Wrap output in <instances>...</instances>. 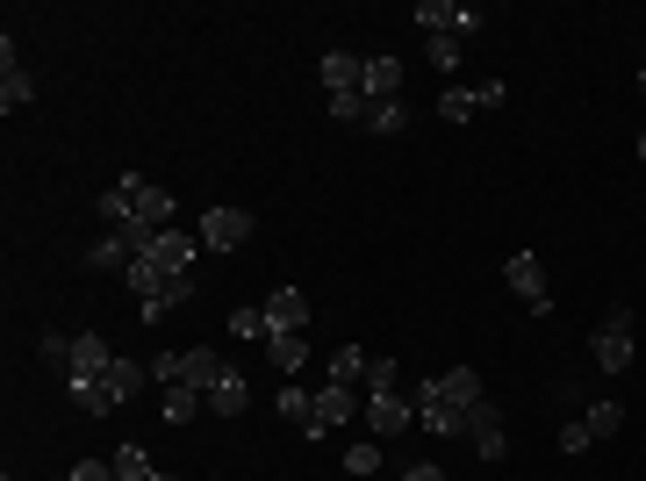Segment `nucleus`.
I'll use <instances>...</instances> for the list:
<instances>
[{
    "label": "nucleus",
    "mask_w": 646,
    "mask_h": 481,
    "mask_svg": "<svg viewBox=\"0 0 646 481\" xmlns=\"http://www.w3.org/2000/svg\"><path fill=\"white\" fill-rule=\"evenodd\" d=\"M116 194L130 202V216H144L152 230H172V224H180V202H172V194L158 188V180H144V172H122Z\"/></svg>",
    "instance_id": "obj_1"
},
{
    "label": "nucleus",
    "mask_w": 646,
    "mask_h": 481,
    "mask_svg": "<svg viewBox=\"0 0 646 481\" xmlns=\"http://www.w3.org/2000/svg\"><path fill=\"white\" fill-rule=\"evenodd\" d=\"M589 360H596V374H625L632 366V310H611L603 324H596Z\"/></svg>",
    "instance_id": "obj_2"
},
{
    "label": "nucleus",
    "mask_w": 646,
    "mask_h": 481,
    "mask_svg": "<svg viewBox=\"0 0 646 481\" xmlns=\"http://www.w3.org/2000/svg\"><path fill=\"white\" fill-rule=\"evenodd\" d=\"M208 252V244L202 238H194V230H180V224H172V230H158V244H152V252H144V266H158V274H194V258H202Z\"/></svg>",
    "instance_id": "obj_3"
},
{
    "label": "nucleus",
    "mask_w": 646,
    "mask_h": 481,
    "mask_svg": "<svg viewBox=\"0 0 646 481\" xmlns=\"http://www.w3.org/2000/svg\"><path fill=\"white\" fill-rule=\"evenodd\" d=\"M503 280H511V294H525V302H531V316H546V310H553V288H546V266H539L531 252H511V258H503Z\"/></svg>",
    "instance_id": "obj_4"
},
{
    "label": "nucleus",
    "mask_w": 646,
    "mask_h": 481,
    "mask_svg": "<svg viewBox=\"0 0 646 481\" xmlns=\"http://www.w3.org/2000/svg\"><path fill=\"white\" fill-rule=\"evenodd\" d=\"M194 238H202L208 252H238V244L252 238V216H244V208H208L202 224H194Z\"/></svg>",
    "instance_id": "obj_5"
},
{
    "label": "nucleus",
    "mask_w": 646,
    "mask_h": 481,
    "mask_svg": "<svg viewBox=\"0 0 646 481\" xmlns=\"http://www.w3.org/2000/svg\"><path fill=\"white\" fill-rule=\"evenodd\" d=\"M417 29H431V36H459V44H467V36L481 29V15H475V8H453V0H417Z\"/></svg>",
    "instance_id": "obj_6"
},
{
    "label": "nucleus",
    "mask_w": 646,
    "mask_h": 481,
    "mask_svg": "<svg viewBox=\"0 0 646 481\" xmlns=\"http://www.w3.org/2000/svg\"><path fill=\"white\" fill-rule=\"evenodd\" d=\"M352 417H359V388L323 381V388H316V410H309V438H323L331 424H352Z\"/></svg>",
    "instance_id": "obj_7"
},
{
    "label": "nucleus",
    "mask_w": 646,
    "mask_h": 481,
    "mask_svg": "<svg viewBox=\"0 0 646 481\" xmlns=\"http://www.w3.org/2000/svg\"><path fill=\"white\" fill-rule=\"evenodd\" d=\"M108 366H116L108 338H101V330H80V338H72V352H65V381H101Z\"/></svg>",
    "instance_id": "obj_8"
},
{
    "label": "nucleus",
    "mask_w": 646,
    "mask_h": 481,
    "mask_svg": "<svg viewBox=\"0 0 646 481\" xmlns=\"http://www.w3.org/2000/svg\"><path fill=\"white\" fill-rule=\"evenodd\" d=\"M467 438H475L481 460H503V453H511V438H503V410H495V402H475V410H467Z\"/></svg>",
    "instance_id": "obj_9"
},
{
    "label": "nucleus",
    "mask_w": 646,
    "mask_h": 481,
    "mask_svg": "<svg viewBox=\"0 0 646 481\" xmlns=\"http://www.w3.org/2000/svg\"><path fill=\"white\" fill-rule=\"evenodd\" d=\"M417 424V402L409 396H367V431L374 438H395V431H409Z\"/></svg>",
    "instance_id": "obj_10"
},
{
    "label": "nucleus",
    "mask_w": 646,
    "mask_h": 481,
    "mask_svg": "<svg viewBox=\"0 0 646 481\" xmlns=\"http://www.w3.org/2000/svg\"><path fill=\"white\" fill-rule=\"evenodd\" d=\"M359 94H367V108L374 101H403V58H367V80H359Z\"/></svg>",
    "instance_id": "obj_11"
},
{
    "label": "nucleus",
    "mask_w": 646,
    "mask_h": 481,
    "mask_svg": "<svg viewBox=\"0 0 646 481\" xmlns=\"http://www.w3.org/2000/svg\"><path fill=\"white\" fill-rule=\"evenodd\" d=\"M316 80H323V101H331V94H359V80H367V65H359L352 51H323Z\"/></svg>",
    "instance_id": "obj_12"
},
{
    "label": "nucleus",
    "mask_w": 646,
    "mask_h": 481,
    "mask_svg": "<svg viewBox=\"0 0 646 481\" xmlns=\"http://www.w3.org/2000/svg\"><path fill=\"white\" fill-rule=\"evenodd\" d=\"M223 374H230V366H223L216 352H208V345H194V352H180V388H202V396H208V388H216Z\"/></svg>",
    "instance_id": "obj_13"
},
{
    "label": "nucleus",
    "mask_w": 646,
    "mask_h": 481,
    "mask_svg": "<svg viewBox=\"0 0 646 481\" xmlns=\"http://www.w3.org/2000/svg\"><path fill=\"white\" fill-rule=\"evenodd\" d=\"M144 381H152V366H136V360H116V366L101 374V388H108V402L122 410V402H136V396H144Z\"/></svg>",
    "instance_id": "obj_14"
},
{
    "label": "nucleus",
    "mask_w": 646,
    "mask_h": 481,
    "mask_svg": "<svg viewBox=\"0 0 646 481\" xmlns=\"http://www.w3.org/2000/svg\"><path fill=\"white\" fill-rule=\"evenodd\" d=\"M266 324H273V330H309L302 288H273V294H266Z\"/></svg>",
    "instance_id": "obj_15"
},
{
    "label": "nucleus",
    "mask_w": 646,
    "mask_h": 481,
    "mask_svg": "<svg viewBox=\"0 0 646 481\" xmlns=\"http://www.w3.org/2000/svg\"><path fill=\"white\" fill-rule=\"evenodd\" d=\"M208 410H216V417H244V410H252V388H244L238 366H230V374H223L216 388H208Z\"/></svg>",
    "instance_id": "obj_16"
},
{
    "label": "nucleus",
    "mask_w": 646,
    "mask_h": 481,
    "mask_svg": "<svg viewBox=\"0 0 646 481\" xmlns=\"http://www.w3.org/2000/svg\"><path fill=\"white\" fill-rule=\"evenodd\" d=\"M439 396L453 402V410H475V402H489V396H481V374H475V366H453V374H439Z\"/></svg>",
    "instance_id": "obj_17"
},
{
    "label": "nucleus",
    "mask_w": 646,
    "mask_h": 481,
    "mask_svg": "<svg viewBox=\"0 0 646 481\" xmlns=\"http://www.w3.org/2000/svg\"><path fill=\"white\" fill-rule=\"evenodd\" d=\"M266 360L288 366V374H295V366H309V330H273V338H266Z\"/></svg>",
    "instance_id": "obj_18"
},
{
    "label": "nucleus",
    "mask_w": 646,
    "mask_h": 481,
    "mask_svg": "<svg viewBox=\"0 0 646 481\" xmlns=\"http://www.w3.org/2000/svg\"><path fill=\"white\" fill-rule=\"evenodd\" d=\"M367 352H359V345H338V352H331V381H338V388H367Z\"/></svg>",
    "instance_id": "obj_19"
},
{
    "label": "nucleus",
    "mask_w": 646,
    "mask_h": 481,
    "mask_svg": "<svg viewBox=\"0 0 646 481\" xmlns=\"http://www.w3.org/2000/svg\"><path fill=\"white\" fill-rule=\"evenodd\" d=\"M65 396H72V410H80V417H108V410H116L101 381H65Z\"/></svg>",
    "instance_id": "obj_20"
},
{
    "label": "nucleus",
    "mask_w": 646,
    "mask_h": 481,
    "mask_svg": "<svg viewBox=\"0 0 646 481\" xmlns=\"http://www.w3.org/2000/svg\"><path fill=\"white\" fill-rule=\"evenodd\" d=\"M202 410H208L202 388H166V424H194Z\"/></svg>",
    "instance_id": "obj_21"
},
{
    "label": "nucleus",
    "mask_w": 646,
    "mask_h": 481,
    "mask_svg": "<svg viewBox=\"0 0 646 481\" xmlns=\"http://www.w3.org/2000/svg\"><path fill=\"white\" fill-rule=\"evenodd\" d=\"M230 338H244V345H266V338H273V324H266V302H259V310H230Z\"/></svg>",
    "instance_id": "obj_22"
},
{
    "label": "nucleus",
    "mask_w": 646,
    "mask_h": 481,
    "mask_svg": "<svg viewBox=\"0 0 646 481\" xmlns=\"http://www.w3.org/2000/svg\"><path fill=\"white\" fill-rule=\"evenodd\" d=\"M475 86H445V94H439V122H475Z\"/></svg>",
    "instance_id": "obj_23"
},
{
    "label": "nucleus",
    "mask_w": 646,
    "mask_h": 481,
    "mask_svg": "<svg viewBox=\"0 0 646 481\" xmlns=\"http://www.w3.org/2000/svg\"><path fill=\"white\" fill-rule=\"evenodd\" d=\"M29 94H36V80H29V72H0V108H8V116H15V108H29Z\"/></svg>",
    "instance_id": "obj_24"
},
{
    "label": "nucleus",
    "mask_w": 646,
    "mask_h": 481,
    "mask_svg": "<svg viewBox=\"0 0 646 481\" xmlns=\"http://www.w3.org/2000/svg\"><path fill=\"white\" fill-rule=\"evenodd\" d=\"M309 410H316V388H302V381H288V388H280V417H295V424L309 431Z\"/></svg>",
    "instance_id": "obj_25"
},
{
    "label": "nucleus",
    "mask_w": 646,
    "mask_h": 481,
    "mask_svg": "<svg viewBox=\"0 0 646 481\" xmlns=\"http://www.w3.org/2000/svg\"><path fill=\"white\" fill-rule=\"evenodd\" d=\"M403 122H409V108H403V101H374V108H367V130H374V137H395Z\"/></svg>",
    "instance_id": "obj_26"
},
{
    "label": "nucleus",
    "mask_w": 646,
    "mask_h": 481,
    "mask_svg": "<svg viewBox=\"0 0 646 481\" xmlns=\"http://www.w3.org/2000/svg\"><path fill=\"white\" fill-rule=\"evenodd\" d=\"M158 474V467H152V453H144V446H122L116 453V481H152Z\"/></svg>",
    "instance_id": "obj_27"
},
{
    "label": "nucleus",
    "mask_w": 646,
    "mask_h": 481,
    "mask_svg": "<svg viewBox=\"0 0 646 481\" xmlns=\"http://www.w3.org/2000/svg\"><path fill=\"white\" fill-rule=\"evenodd\" d=\"M367 396H403V366L374 360V366H367Z\"/></svg>",
    "instance_id": "obj_28"
},
{
    "label": "nucleus",
    "mask_w": 646,
    "mask_h": 481,
    "mask_svg": "<svg viewBox=\"0 0 646 481\" xmlns=\"http://www.w3.org/2000/svg\"><path fill=\"white\" fill-rule=\"evenodd\" d=\"M86 266H101V274H108V266H130V244H122L116 230H108V238L94 244V252H86Z\"/></svg>",
    "instance_id": "obj_29"
},
{
    "label": "nucleus",
    "mask_w": 646,
    "mask_h": 481,
    "mask_svg": "<svg viewBox=\"0 0 646 481\" xmlns=\"http://www.w3.org/2000/svg\"><path fill=\"white\" fill-rule=\"evenodd\" d=\"M582 424H589V438H611V431L625 424V410H618V402H589V417H582Z\"/></svg>",
    "instance_id": "obj_30"
},
{
    "label": "nucleus",
    "mask_w": 646,
    "mask_h": 481,
    "mask_svg": "<svg viewBox=\"0 0 646 481\" xmlns=\"http://www.w3.org/2000/svg\"><path fill=\"white\" fill-rule=\"evenodd\" d=\"M381 467V438H359L352 453H345V474H374Z\"/></svg>",
    "instance_id": "obj_31"
},
{
    "label": "nucleus",
    "mask_w": 646,
    "mask_h": 481,
    "mask_svg": "<svg viewBox=\"0 0 646 481\" xmlns=\"http://www.w3.org/2000/svg\"><path fill=\"white\" fill-rule=\"evenodd\" d=\"M424 51H431V65H439V72H459V36H431Z\"/></svg>",
    "instance_id": "obj_32"
},
{
    "label": "nucleus",
    "mask_w": 646,
    "mask_h": 481,
    "mask_svg": "<svg viewBox=\"0 0 646 481\" xmlns=\"http://www.w3.org/2000/svg\"><path fill=\"white\" fill-rule=\"evenodd\" d=\"M331 116L338 122H367V94H331Z\"/></svg>",
    "instance_id": "obj_33"
},
{
    "label": "nucleus",
    "mask_w": 646,
    "mask_h": 481,
    "mask_svg": "<svg viewBox=\"0 0 646 481\" xmlns=\"http://www.w3.org/2000/svg\"><path fill=\"white\" fill-rule=\"evenodd\" d=\"M152 381H158V388H180V352H158V360H152Z\"/></svg>",
    "instance_id": "obj_34"
},
{
    "label": "nucleus",
    "mask_w": 646,
    "mask_h": 481,
    "mask_svg": "<svg viewBox=\"0 0 646 481\" xmlns=\"http://www.w3.org/2000/svg\"><path fill=\"white\" fill-rule=\"evenodd\" d=\"M65 481H116V460H80Z\"/></svg>",
    "instance_id": "obj_35"
},
{
    "label": "nucleus",
    "mask_w": 646,
    "mask_h": 481,
    "mask_svg": "<svg viewBox=\"0 0 646 481\" xmlns=\"http://www.w3.org/2000/svg\"><path fill=\"white\" fill-rule=\"evenodd\" d=\"M475 101H481V108H503V101H511V86H503V80H481Z\"/></svg>",
    "instance_id": "obj_36"
},
{
    "label": "nucleus",
    "mask_w": 646,
    "mask_h": 481,
    "mask_svg": "<svg viewBox=\"0 0 646 481\" xmlns=\"http://www.w3.org/2000/svg\"><path fill=\"white\" fill-rule=\"evenodd\" d=\"M561 453H589V424H561Z\"/></svg>",
    "instance_id": "obj_37"
},
{
    "label": "nucleus",
    "mask_w": 646,
    "mask_h": 481,
    "mask_svg": "<svg viewBox=\"0 0 646 481\" xmlns=\"http://www.w3.org/2000/svg\"><path fill=\"white\" fill-rule=\"evenodd\" d=\"M403 481H445V467H431V460H417V467H409V474Z\"/></svg>",
    "instance_id": "obj_38"
},
{
    "label": "nucleus",
    "mask_w": 646,
    "mask_h": 481,
    "mask_svg": "<svg viewBox=\"0 0 646 481\" xmlns=\"http://www.w3.org/2000/svg\"><path fill=\"white\" fill-rule=\"evenodd\" d=\"M639 94H646V65H639Z\"/></svg>",
    "instance_id": "obj_39"
},
{
    "label": "nucleus",
    "mask_w": 646,
    "mask_h": 481,
    "mask_svg": "<svg viewBox=\"0 0 646 481\" xmlns=\"http://www.w3.org/2000/svg\"><path fill=\"white\" fill-rule=\"evenodd\" d=\"M639 166H646V137H639Z\"/></svg>",
    "instance_id": "obj_40"
},
{
    "label": "nucleus",
    "mask_w": 646,
    "mask_h": 481,
    "mask_svg": "<svg viewBox=\"0 0 646 481\" xmlns=\"http://www.w3.org/2000/svg\"><path fill=\"white\" fill-rule=\"evenodd\" d=\"M152 481H180V474H152Z\"/></svg>",
    "instance_id": "obj_41"
}]
</instances>
